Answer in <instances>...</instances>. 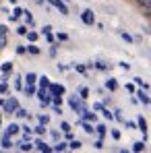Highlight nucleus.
I'll list each match as a JSON object with an SVG mask.
<instances>
[{
  "label": "nucleus",
  "instance_id": "nucleus-10",
  "mask_svg": "<svg viewBox=\"0 0 151 153\" xmlns=\"http://www.w3.org/2000/svg\"><path fill=\"white\" fill-rule=\"evenodd\" d=\"M27 85H33V83H35V81H37V75H33V73H27Z\"/></svg>",
  "mask_w": 151,
  "mask_h": 153
},
{
  "label": "nucleus",
  "instance_id": "nucleus-35",
  "mask_svg": "<svg viewBox=\"0 0 151 153\" xmlns=\"http://www.w3.org/2000/svg\"><path fill=\"white\" fill-rule=\"evenodd\" d=\"M126 91H130V93H132V91H135V85H132V83H128V85H126Z\"/></svg>",
  "mask_w": 151,
  "mask_h": 153
},
{
  "label": "nucleus",
  "instance_id": "nucleus-34",
  "mask_svg": "<svg viewBox=\"0 0 151 153\" xmlns=\"http://www.w3.org/2000/svg\"><path fill=\"white\" fill-rule=\"evenodd\" d=\"M58 39H60V42H66L68 37H66V33H58Z\"/></svg>",
  "mask_w": 151,
  "mask_h": 153
},
{
  "label": "nucleus",
  "instance_id": "nucleus-1",
  "mask_svg": "<svg viewBox=\"0 0 151 153\" xmlns=\"http://www.w3.org/2000/svg\"><path fill=\"white\" fill-rule=\"evenodd\" d=\"M81 19H83V23L85 25H93L95 23V15H93V10H83V15H81Z\"/></svg>",
  "mask_w": 151,
  "mask_h": 153
},
{
  "label": "nucleus",
  "instance_id": "nucleus-28",
  "mask_svg": "<svg viewBox=\"0 0 151 153\" xmlns=\"http://www.w3.org/2000/svg\"><path fill=\"white\" fill-rule=\"evenodd\" d=\"M101 112H103V116H106V118H108V120H112V118H114V116H112V112H110V110H101Z\"/></svg>",
  "mask_w": 151,
  "mask_h": 153
},
{
  "label": "nucleus",
  "instance_id": "nucleus-14",
  "mask_svg": "<svg viewBox=\"0 0 151 153\" xmlns=\"http://www.w3.org/2000/svg\"><path fill=\"white\" fill-rule=\"evenodd\" d=\"M139 130L147 132V122H145V118H139Z\"/></svg>",
  "mask_w": 151,
  "mask_h": 153
},
{
  "label": "nucleus",
  "instance_id": "nucleus-29",
  "mask_svg": "<svg viewBox=\"0 0 151 153\" xmlns=\"http://www.w3.org/2000/svg\"><path fill=\"white\" fill-rule=\"evenodd\" d=\"M95 130H97L100 134H106V126H103V124H97V128H95Z\"/></svg>",
  "mask_w": 151,
  "mask_h": 153
},
{
  "label": "nucleus",
  "instance_id": "nucleus-4",
  "mask_svg": "<svg viewBox=\"0 0 151 153\" xmlns=\"http://www.w3.org/2000/svg\"><path fill=\"white\" fill-rule=\"evenodd\" d=\"M50 93L52 95H62L64 93V87L62 85H50Z\"/></svg>",
  "mask_w": 151,
  "mask_h": 153
},
{
  "label": "nucleus",
  "instance_id": "nucleus-24",
  "mask_svg": "<svg viewBox=\"0 0 151 153\" xmlns=\"http://www.w3.org/2000/svg\"><path fill=\"white\" fill-rule=\"evenodd\" d=\"M19 147H21V151H29V149H31V145H29V143H21V145H19Z\"/></svg>",
  "mask_w": 151,
  "mask_h": 153
},
{
  "label": "nucleus",
  "instance_id": "nucleus-19",
  "mask_svg": "<svg viewBox=\"0 0 151 153\" xmlns=\"http://www.w3.org/2000/svg\"><path fill=\"white\" fill-rule=\"evenodd\" d=\"M39 83H42V87H50V81H48V76H39Z\"/></svg>",
  "mask_w": 151,
  "mask_h": 153
},
{
  "label": "nucleus",
  "instance_id": "nucleus-11",
  "mask_svg": "<svg viewBox=\"0 0 151 153\" xmlns=\"http://www.w3.org/2000/svg\"><path fill=\"white\" fill-rule=\"evenodd\" d=\"M17 132H19V126H17V124H10L8 130H6V134H10V137H13V134H17Z\"/></svg>",
  "mask_w": 151,
  "mask_h": 153
},
{
  "label": "nucleus",
  "instance_id": "nucleus-16",
  "mask_svg": "<svg viewBox=\"0 0 151 153\" xmlns=\"http://www.w3.org/2000/svg\"><path fill=\"white\" fill-rule=\"evenodd\" d=\"M83 130H85V132H93L95 128L91 126V124H89V120H87V122H83Z\"/></svg>",
  "mask_w": 151,
  "mask_h": 153
},
{
  "label": "nucleus",
  "instance_id": "nucleus-15",
  "mask_svg": "<svg viewBox=\"0 0 151 153\" xmlns=\"http://www.w3.org/2000/svg\"><path fill=\"white\" fill-rule=\"evenodd\" d=\"M106 87H108V89H112V91H114V89H116V87H118V83H116V81H114V79H110V81H108V83H106Z\"/></svg>",
  "mask_w": 151,
  "mask_h": 153
},
{
  "label": "nucleus",
  "instance_id": "nucleus-6",
  "mask_svg": "<svg viewBox=\"0 0 151 153\" xmlns=\"http://www.w3.org/2000/svg\"><path fill=\"white\" fill-rule=\"evenodd\" d=\"M2 147H4V149H10V147H13V141H10V134H6V137L2 139Z\"/></svg>",
  "mask_w": 151,
  "mask_h": 153
},
{
  "label": "nucleus",
  "instance_id": "nucleus-31",
  "mask_svg": "<svg viewBox=\"0 0 151 153\" xmlns=\"http://www.w3.org/2000/svg\"><path fill=\"white\" fill-rule=\"evenodd\" d=\"M39 122H42V124H48L50 118H48V116H39Z\"/></svg>",
  "mask_w": 151,
  "mask_h": 153
},
{
  "label": "nucleus",
  "instance_id": "nucleus-36",
  "mask_svg": "<svg viewBox=\"0 0 151 153\" xmlns=\"http://www.w3.org/2000/svg\"><path fill=\"white\" fill-rule=\"evenodd\" d=\"M0 93H6V83H2V85H0Z\"/></svg>",
  "mask_w": 151,
  "mask_h": 153
},
{
  "label": "nucleus",
  "instance_id": "nucleus-8",
  "mask_svg": "<svg viewBox=\"0 0 151 153\" xmlns=\"http://www.w3.org/2000/svg\"><path fill=\"white\" fill-rule=\"evenodd\" d=\"M35 145H37V149H39V151H52V147H48L44 141H37Z\"/></svg>",
  "mask_w": 151,
  "mask_h": 153
},
{
  "label": "nucleus",
  "instance_id": "nucleus-26",
  "mask_svg": "<svg viewBox=\"0 0 151 153\" xmlns=\"http://www.w3.org/2000/svg\"><path fill=\"white\" fill-rule=\"evenodd\" d=\"M25 93H27V95H33V93H35V87H33V85H29V87L25 89Z\"/></svg>",
  "mask_w": 151,
  "mask_h": 153
},
{
  "label": "nucleus",
  "instance_id": "nucleus-9",
  "mask_svg": "<svg viewBox=\"0 0 151 153\" xmlns=\"http://www.w3.org/2000/svg\"><path fill=\"white\" fill-rule=\"evenodd\" d=\"M139 100H141V102H143V103H147V105H149V103H151L149 95H147V93H143V91H139Z\"/></svg>",
  "mask_w": 151,
  "mask_h": 153
},
{
  "label": "nucleus",
  "instance_id": "nucleus-27",
  "mask_svg": "<svg viewBox=\"0 0 151 153\" xmlns=\"http://www.w3.org/2000/svg\"><path fill=\"white\" fill-rule=\"evenodd\" d=\"M60 128H62L64 132H68V130H71V124H68V122H62V124H60Z\"/></svg>",
  "mask_w": 151,
  "mask_h": 153
},
{
  "label": "nucleus",
  "instance_id": "nucleus-33",
  "mask_svg": "<svg viewBox=\"0 0 151 153\" xmlns=\"http://www.w3.org/2000/svg\"><path fill=\"white\" fill-rule=\"evenodd\" d=\"M29 52H31V54H39V48H35V46H29Z\"/></svg>",
  "mask_w": 151,
  "mask_h": 153
},
{
  "label": "nucleus",
  "instance_id": "nucleus-30",
  "mask_svg": "<svg viewBox=\"0 0 151 153\" xmlns=\"http://www.w3.org/2000/svg\"><path fill=\"white\" fill-rule=\"evenodd\" d=\"M17 33H19V35H27V27H19Z\"/></svg>",
  "mask_w": 151,
  "mask_h": 153
},
{
  "label": "nucleus",
  "instance_id": "nucleus-7",
  "mask_svg": "<svg viewBox=\"0 0 151 153\" xmlns=\"http://www.w3.org/2000/svg\"><path fill=\"white\" fill-rule=\"evenodd\" d=\"M137 4H139L141 8H145V10H149V8H151V0H137Z\"/></svg>",
  "mask_w": 151,
  "mask_h": 153
},
{
  "label": "nucleus",
  "instance_id": "nucleus-37",
  "mask_svg": "<svg viewBox=\"0 0 151 153\" xmlns=\"http://www.w3.org/2000/svg\"><path fill=\"white\" fill-rule=\"evenodd\" d=\"M64 2H68V0H64Z\"/></svg>",
  "mask_w": 151,
  "mask_h": 153
},
{
  "label": "nucleus",
  "instance_id": "nucleus-22",
  "mask_svg": "<svg viewBox=\"0 0 151 153\" xmlns=\"http://www.w3.org/2000/svg\"><path fill=\"white\" fill-rule=\"evenodd\" d=\"M35 132H37V134H44V132H46V128H44L42 122H39V126H35Z\"/></svg>",
  "mask_w": 151,
  "mask_h": 153
},
{
  "label": "nucleus",
  "instance_id": "nucleus-3",
  "mask_svg": "<svg viewBox=\"0 0 151 153\" xmlns=\"http://www.w3.org/2000/svg\"><path fill=\"white\" fill-rule=\"evenodd\" d=\"M50 2H54V6H56L62 15H68V8H66V4H64L62 0H50Z\"/></svg>",
  "mask_w": 151,
  "mask_h": 153
},
{
  "label": "nucleus",
  "instance_id": "nucleus-18",
  "mask_svg": "<svg viewBox=\"0 0 151 153\" xmlns=\"http://www.w3.org/2000/svg\"><path fill=\"white\" fill-rule=\"evenodd\" d=\"M10 71H13V64H10V62L2 64V73H10Z\"/></svg>",
  "mask_w": 151,
  "mask_h": 153
},
{
  "label": "nucleus",
  "instance_id": "nucleus-21",
  "mask_svg": "<svg viewBox=\"0 0 151 153\" xmlns=\"http://www.w3.org/2000/svg\"><path fill=\"white\" fill-rule=\"evenodd\" d=\"M66 149V143H58L56 147H54V151H64Z\"/></svg>",
  "mask_w": 151,
  "mask_h": 153
},
{
  "label": "nucleus",
  "instance_id": "nucleus-5",
  "mask_svg": "<svg viewBox=\"0 0 151 153\" xmlns=\"http://www.w3.org/2000/svg\"><path fill=\"white\" fill-rule=\"evenodd\" d=\"M0 48H6V27H0Z\"/></svg>",
  "mask_w": 151,
  "mask_h": 153
},
{
  "label": "nucleus",
  "instance_id": "nucleus-20",
  "mask_svg": "<svg viewBox=\"0 0 151 153\" xmlns=\"http://www.w3.org/2000/svg\"><path fill=\"white\" fill-rule=\"evenodd\" d=\"M15 114H17L19 118H25V116H27V110H23V108H19V110H17Z\"/></svg>",
  "mask_w": 151,
  "mask_h": 153
},
{
  "label": "nucleus",
  "instance_id": "nucleus-13",
  "mask_svg": "<svg viewBox=\"0 0 151 153\" xmlns=\"http://www.w3.org/2000/svg\"><path fill=\"white\" fill-rule=\"evenodd\" d=\"M132 149H135V151H143V149H145V143H143V141H137V143L132 145Z\"/></svg>",
  "mask_w": 151,
  "mask_h": 153
},
{
  "label": "nucleus",
  "instance_id": "nucleus-12",
  "mask_svg": "<svg viewBox=\"0 0 151 153\" xmlns=\"http://www.w3.org/2000/svg\"><path fill=\"white\" fill-rule=\"evenodd\" d=\"M79 93H81V100H87V97H89V89H87V87H81Z\"/></svg>",
  "mask_w": 151,
  "mask_h": 153
},
{
  "label": "nucleus",
  "instance_id": "nucleus-23",
  "mask_svg": "<svg viewBox=\"0 0 151 153\" xmlns=\"http://www.w3.org/2000/svg\"><path fill=\"white\" fill-rule=\"evenodd\" d=\"M68 147H71V149H81V141H73Z\"/></svg>",
  "mask_w": 151,
  "mask_h": 153
},
{
  "label": "nucleus",
  "instance_id": "nucleus-2",
  "mask_svg": "<svg viewBox=\"0 0 151 153\" xmlns=\"http://www.w3.org/2000/svg\"><path fill=\"white\" fill-rule=\"evenodd\" d=\"M19 110V102L17 100H8V102H4V112H17Z\"/></svg>",
  "mask_w": 151,
  "mask_h": 153
},
{
  "label": "nucleus",
  "instance_id": "nucleus-32",
  "mask_svg": "<svg viewBox=\"0 0 151 153\" xmlns=\"http://www.w3.org/2000/svg\"><path fill=\"white\" fill-rule=\"evenodd\" d=\"M122 39H124V42H128V44H130V42H132V37H130V35H128V33H122Z\"/></svg>",
  "mask_w": 151,
  "mask_h": 153
},
{
  "label": "nucleus",
  "instance_id": "nucleus-17",
  "mask_svg": "<svg viewBox=\"0 0 151 153\" xmlns=\"http://www.w3.org/2000/svg\"><path fill=\"white\" fill-rule=\"evenodd\" d=\"M23 13H25V10H21V8H15V15H13V17H10V19H13V21H15V19H19V17H21V15H23Z\"/></svg>",
  "mask_w": 151,
  "mask_h": 153
},
{
  "label": "nucleus",
  "instance_id": "nucleus-25",
  "mask_svg": "<svg viewBox=\"0 0 151 153\" xmlns=\"http://www.w3.org/2000/svg\"><path fill=\"white\" fill-rule=\"evenodd\" d=\"M27 37H29V42H35V39H37V33H33V31H29V33H27Z\"/></svg>",
  "mask_w": 151,
  "mask_h": 153
}]
</instances>
